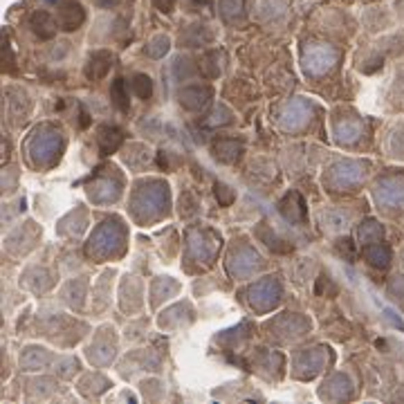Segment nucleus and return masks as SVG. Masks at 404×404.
<instances>
[{
    "label": "nucleus",
    "instance_id": "obj_4",
    "mask_svg": "<svg viewBox=\"0 0 404 404\" xmlns=\"http://www.w3.org/2000/svg\"><path fill=\"white\" fill-rule=\"evenodd\" d=\"M339 54L335 47L323 45V43H312L303 50V70L312 77H323L335 68Z\"/></svg>",
    "mask_w": 404,
    "mask_h": 404
},
{
    "label": "nucleus",
    "instance_id": "obj_8",
    "mask_svg": "<svg viewBox=\"0 0 404 404\" xmlns=\"http://www.w3.org/2000/svg\"><path fill=\"white\" fill-rule=\"evenodd\" d=\"M218 236L212 229H193L189 233V254L202 263H212L218 252Z\"/></svg>",
    "mask_w": 404,
    "mask_h": 404
},
{
    "label": "nucleus",
    "instance_id": "obj_2",
    "mask_svg": "<svg viewBox=\"0 0 404 404\" xmlns=\"http://www.w3.org/2000/svg\"><path fill=\"white\" fill-rule=\"evenodd\" d=\"M126 240V229L119 220H108L101 227L92 231L90 240H88L86 252L90 256H112L119 254Z\"/></svg>",
    "mask_w": 404,
    "mask_h": 404
},
{
    "label": "nucleus",
    "instance_id": "obj_27",
    "mask_svg": "<svg viewBox=\"0 0 404 404\" xmlns=\"http://www.w3.org/2000/svg\"><path fill=\"white\" fill-rule=\"evenodd\" d=\"M168 47H171V40H168V36H164V34L153 36L151 43L147 45V54L151 56V59H162V56L168 52Z\"/></svg>",
    "mask_w": 404,
    "mask_h": 404
},
{
    "label": "nucleus",
    "instance_id": "obj_24",
    "mask_svg": "<svg viewBox=\"0 0 404 404\" xmlns=\"http://www.w3.org/2000/svg\"><path fill=\"white\" fill-rule=\"evenodd\" d=\"M200 72L205 77L209 79H216V77H220V72H223V52H207L205 56H202V61H200Z\"/></svg>",
    "mask_w": 404,
    "mask_h": 404
},
{
    "label": "nucleus",
    "instance_id": "obj_36",
    "mask_svg": "<svg viewBox=\"0 0 404 404\" xmlns=\"http://www.w3.org/2000/svg\"><path fill=\"white\" fill-rule=\"evenodd\" d=\"M175 75L182 77V79H189V77L193 75L191 61H189V59H177V61H175Z\"/></svg>",
    "mask_w": 404,
    "mask_h": 404
},
{
    "label": "nucleus",
    "instance_id": "obj_15",
    "mask_svg": "<svg viewBox=\"0 0 404 404\" xmlns=\"http://www.w3.org/2000/svg\"><path fill=\"white\" fill-rule=\"evenodd\" d=\"M209 99H212V90H209L207 86H189L180 92V103L189 110L205 108Z\"/></svg>",
    "mask_w": 404,
    "mask_h": 404
},
{
    "label": "nucleus",
    "instance_id": "obj_10",
    "mask_svg": "<svg viewBox=\"0 0 404 404\" xmlns=\"http://www.w3.org/2000/svg\"><path fill=\"white\" fill-rule=\"evenodd\" d=\"M328 364V349H310L296 357L299 377H314Z\"/></svg>",
    "mask_w": 404,
    "mask_h": 404
},
{
    "label": "nucleus",
    "instance_id": "obj_22",
    "mask_svg": "<svg viewBox=\"0 0 404 404\" xmlns=\"http://www.w3.org/2000/svg\"><path fill=\"white\" fill-rule=\"evenodd\" d=\"M321 227L326 231H344L349 227V216L344 212H337V209H328V212L319 214Z\"/></svg>",
    "mask_w": 404,
    "mask_h": 404
},
{
    "label": "nucleus",
    "instance_id": "obj_16",
    "mask_svg": "<svg viewBox=\"0 0 404 404\" xmlns=\"http://www.w3.org/2000/svg\"><path fill=\"white\" fill-rule=\"evenodd\" d=\"M112 66V56L110 52H94L90 54V59H88V66H86V77L90 81H97V79H103L108 75V70Z\"/></svg>",
    "mask_w": 404,
    "mask_h": 404
},
{
    "label": "nucleus",
    "instance_id": "obj_1",
    "mask_svg": "<svg viewBox=\"0 0 404 404\" xmlns=\"http://www.w3.org/2000/svg\"><path fill=\"white\" fill-rule=\"evenodd\" d=\"M166 205H168V193L164 184L160 182L140 184L137 191L133 193V214L140 220L160 216L166 209Z\"/></svg>",
    "mask_w": 404,
    "mask_h": 404
},
{
    "label": "nucleus",
    "instance_id": "obj_23",
    "mask_svg": "<svg viewBox=\"0 0 404 404\" xmlns=\"http://www.w3.org/2000/svg\"><path fill=\"white\" fill-rule=\"evenodd\" d=\"M50 362V355H47L45 349H36V346H31L25 353L21 355V366L27 368V370H36L40 366H45V364Z\"/></svg>",
    "mask_w": 404,
    "mask_h": 404
},
{
    "label": "nucleus",
    "instance_id": "obj_32",
    "mask_svg": "<svg viewBox=\"0 0 404 404\" xmlns=\"http://www.w3.org/2000/svg\"><path fill=\"white\" fill-rule=\"evenodd\" d=\"M231 121V112L227 106H216L214 112H212V117L207 119V124L209 126H225V124H229Z\"/></svg>",
    "mask_w": 404,
    "mask_h": 404
},
{
    "label": "nucleus",
    "instance_id": "obj_28",
    "mask_svg": "<svg viewBox=\"0 0 404 404\" xmlns=\"http://www.w3.org/2000/svg\"><path fill=\"white\" fill-rule=\"evenodd\" d=\"M88 357H90L94 364H108L115 357V349L108 344H94L90 346V351H88Z\"/></svg>",
    "mask_w": 404,
    "mask_h": 404
},
{
    "label": "nucleus",
    "instance_id": "obj_12",
    "mask_svg": "<svg viewBox=\"0 0 404 404\" xmlns=\"http://www.w3.org/2000/svg\"><path fill=\"white\" fill-rule=\"evenodd\" d=\"M121 193V184L119 180H110V177H103V180H97L90 184L88 189V196L92 202H99V205H106V202H115Z\"/></svg>",
    "mask_w": 404,
    "mask_h": 404
},
{
    "label": "nucleus",
    "instance_id": "obj_25",
    "mask_svg": "<svg viewBox=\"0 0 404 404\" xmlns=\"http://www.w3.org/2000/svg\"><path fill=\"white\" fill-rule=\"evenodd\" d=\"M214 151H216V157L223 160V162H233L238 160V155L242 153V147L238 142L233 140H218L214 144Z\"/></svg>",
    "mask_w": 404,
    "mask_h": 404
},
{
    "label": "nucleus",
    "instance_id": "obj_29",
    "mask_svg": "<svg viewBox=\"0 0 404 404\" xmlns=\"http://www.w3.org/2000/svg\"><path fill=\"white\" fill-rule=\"evenodd\" d=\"M110 97H112V103H115L119 110H128V90L124 86V79H117L115 84H112Z\"/></svg>",
    "mask_w": 404,
    "mask_h": 404
},
{
    "label": "nucleus",
    "instance_id": "obj_11",
    "mask_svg": "<svg viewBox=\"0 0 404 404\" xmlns=\"http://www.w3.org/2000/svg\"><path fill=\"white\" fill-rule=\"evenodd\" d=\"M258 265H261V256L252 247H240L229 256V272L233 277H249Z\"/></svg>",
    "mask_w": 404,
    "mask_h": 404
},
{
    "label": "nucleus",
    "instance_id": "obj_30",
    "mask_svg": "<svg viewBox=\"0 0 404 404\" xmlns=\"http://www.w3.org/2000/svg\"><path fill=\"white\" fill-rule=\"evenodd\" d=\"M131 88H133V92L140 97V99H149L151 92H153V81L147 75H137L131 81Z\"/></svg>",
    "mask_w": 404,
    "mask_h": 404
},
{
    "label": "nucleus",
    "instance_id": "obj_17",
    "mask_svg": "<svg viewBox=\"0 0 404 404\" xmlns=\"http://www.w3.org/2000/svg\"><path fill=\"white\" fill-rule=\"evenodd\" d=\"M279 209H281L283 218H286V220H290V223H301L303 216H305L303 200H301V196H299V193H294V191L288 193V196L281 200Z\"/></svg>",
    "mask_w": 404,
    "mask_h": 404
},
{
    "label": "nucleus",
    "instance_id": "obj_37",
    "mask_svg": "<svg viewBox=\"0 0 404 404\" xmlns=\"http://www.w3.org/2000/svg\"><path fill=\"white\" fill-rule=\"evenodd\" d=\"M391 151H393V155L404 157V133H395L391 137Z\"/></svg>",
    "mask_w": 404,
    "mask_h": 404
},
{
    "label": "nucleus",
    "instance_id": "obj_34",
    "mask_svg": "<svg viewBox=\"0 0 404 404\" xmlns=\"http://www.w3.org/2000/svg\"><path fill=\"white\" fill-rule=\"evenodd\" d=\"M216 198H218V202H220V205L229 207L231 202H233V191L227 187V184L218 182V184H216Z\"/></svg>",
    "mask_w": 404,
    "mask_h": 404
},
{
    "label": "nucleus",
    "instance_id": "obj_33",
    "mask_svg": "<svg viewBox=\"0 0 404 404\" xmlns=\"http://www.w3.org/2000/svg\"><path fill=\"white\" fill-rule=\"evenodd\" d=\"M220 12L225 18H236L242 14V0H220Z\"/></svg>",
    "mask_w": 404,
    "mask_h": 404
},
{
    "label": "nucleus",
    "instance_id": "obj_31",
    "mask_svg": "<svg viewBox=\"0 0 404 404\" xmlns=\"http://www.w3.org/2000/svg\"><path fill=\"white\" fill-rule=\"evenodd\" d=\"M177 290V283L175 281H171V279H157L155 283H153V296L155 299H160V294H164V296H168V294H173Z\"/></svg>",
    "mask_w": 404,
    "mask_h": 404
},
{
    "label": "nucleus",
    "instance_id": "obj_7",
    "mask_svg": "<svg viewBox=\"0 0 404 404\" xmlns=\"http://www.w3.org/2000/svg\"><path fill=\"white\" fill-rule=\"evenodd\" d=\"M249 305H252L254 310H272L274 305L281 301V286L277 279H263V281H256L252 288H249Z\"/></svg>",
    "mask_w": 404,
    "mask_h": 404
},
{
    "label": "nucleus",
    "instance_id": "obj_26",
    "mask_svg": "<svg viewBox=\"0 0 404 404\" xmlns=\"http://www.w3.org/2000/svg\"><path fill=\"white\" fill-rule=\"evenodd\" d=\"M31 27H34V31L40 38H52L56 31V23L52 21L50 14L38 12V14H34V18H31Z\"/></svg>",
    "mask_w": 404,
    "mask_h": 404
},
{
    "label": "nucleus",
    "instance_id": "obj_41",
    "mask_svg": "<svg viewBox=\"0 0 404 404\" xmlns=\"http://www.w3.org/2000/svg\"><path fill=\"white\" fill-rule=\"evenodd\" d=\"M45 3H59V0H45Z\"/></svg>",
    "mask_w": 404,
    "mask_h": 404
},
{
    "label": "nucleus",
    "instance_id": "obj_5",
    "mask_svg": "<svg viewBox=\"0 0 404 404\" xmlns=\"http://www.w3.org/2000/svg\"><path fill=\"white\" fill-rule=\"evenodd\" d=\"M61 135L54 131H40L29 140V157L38 166H47L59 157Z\"/></svg>",
    "mask_w": 404,
    "mask_h": 404
},
{
    "label": "nucleus",
    "instance_id": "obj_9",
    "mask_svg": "<svg viewBox=\"0 0 404 404\" xmlns=\"http://www.w3.org/2000/svg\"><path fill=\"white\" fill-rule=\"evenodd\" d=\"M310 115H312L310 101L308 99H294L283 108L279 121L286 131H299V128H303L305 124H308Z\"/></svg>",
    "mask_w": 404,
    "mask_h": 404
},
{
    "label": "nucleus",
    "instance_id": "obj_38",
    "mask_svg": "<svg viewBox=\"0 0 404 404\" xmlns=\"http://www.w3.org/2000/svg\"><path fill=\"white\" fill-rule=\"evenodd\" d=\"M384 314H386V319H389V321L393 323V326H395V328H400V330H404V321H402V319H400V317H398V314H395V312H393L391 308H384Z\"/></svg>",
    "mask_w": 404,
    "mask_h": 404
},
{
    "label": "nucleus",
    "instance_id": "obj_35",
    "mask_svg": "<svg viewBox=\"0 0 404 404\" xmlns=\"http://www.w3.org/2000/svg\"><path fill=\"white\" fill-rule=\"evenodd\" d=\"M389 294L404 303V277H395L389 283Z\"/></svg>",
    "mask_w": 404,
    "mask_h": 404
},
{
    "label": "nucleus",
    "instance_id": "obj_21",
    "mask_svg": "<svg viewBox=\"0 0 404 404\" xmlns=\"http://www.w3.org/2000/svg\"><path fill=\"white\" fill-rule=\"evenodd\" d=\"M357 236L362 245H373V242H379L384 238V227L377 220H373V218H368V220H364L359 225Z\"/></svg>",
    "mask_w": 404,
    "mask_h": 404
},
{
    "label": "nucleus",
    "instance_id": "obj_20",
    "mask_svg": "<svg viewBox=\"0 0 404 404\" xmlns=\"http://www.w3.org/2000/svg\"><path fill=\"white\" fill-rule=\"evenodd\" d=\"M97 142H99L101 153H106L108 155V153L119 149V144L124 142V135H121V131L115 126H103L99 131V135H97Z\"/></svg>",
    "mask_w": 404,
    "mask_h": 404
},
{
    "label": "nucleus",
    "instance_id": "obj_13",
    "mask_svg": "<svg viewBox=\"0 0 404 404\" xmlns=\"http://www.w3.org/2000/svg\"><path fill=\"white\" fill-rule=\"evenodd\" d=\"M351 393H353V382L349 379V375H344V373L328 377L321 391L323 398H328V400H346V398H351Z\"/></svg>",
    "mask_w": 404,
    "mask_h": 404
},
{
    "label": "nucleus",
    "instance_id": "obj_40",
    "mask_svg": "<svg viewBox=\"0 0 404 404\" xmlns=\"http://www.w3.org/2000/svg\"><path fill=\"white\" fill-rule=\"evenodd\" d=\"M400 261H402V268H404V247H402V252H400Z\"/></svg>",
    "mask_w": 404,
    "mask_h": 404
},
{
    "label": "nucleus",
    "instance_id": "obj_14",
    "mask_svg": "<svg viewBox=\"0 0 404 404\" xmlns=\"http://www.w3.org/2000/svg\"><path fill=\"white\" fill-rule=\"evenodd\" d=\"M362 133H364V126H362V121L357 117H342V119L335 121V137H337V142L353 144V142L359 140Z\"/></svg>",
    "mask_w": 404,
    "mask_h": 404
},
{
    "label": "nucleus",
    "instance_id": "obj_19",
    "mask_svg": "<svg viewBox=\"0 0 404 404\" xmlns=\"http://www.w3.org/2000/svg\"><path fill=\"white\" fill-rule=\"evenodd\" d=\"M81 23H84V10H81L79 3H68L63 10L59 12V25L63 29H77Z\"/></svg>",
    "mask_w": 404,
    "mask_h": 404
},
{
    "label": "nucleus",
    "instance_id": "obj_39",
    "mask_svg": "<svg viewBox=\"0 0 404 404\" xmlns=\"http://www.w3.org/2000/svg\"><path fill=\"white\" fill-rule=\"evenodd\" d=\"M175 5V0H155V7L162 12H171Z\"/></svg>",
    "mask_w": 404,
    "mask_h": 404
},
{
    "label": "nucleus",
    "instance_id": "obj_6",
    "mask_svg": "<svg viewBox=\"0 0 404 404\" xmlns=\"http://www.w3.org/2000/svg\"><path fill=\"white\" fill-rule=\"evenodd\" d=\"M373 198L386 209L404 207V175H384L375 182Z\"/></svg>",
    "mask_w": 404,
    "mask_h": 404
},
{
    "label": "nucleus",
    "instance_id": "obj_18",
    "mask_svg": "<svg viewBox=\"0 0 404 404\" xmlns=\"http://www.w3.org/2000/svg\"><path fill=\"white\" fill-rule=\"evenodd\" d=\"M364 256H366V261L373 265V268L377 270H384L391 265V249L384 245L382 240L379 242H373V245H366V249H364Z\"/></svg>",
    "mask_w": 404,
    "mask_h": 404
},
{
    "label": "nucleus",
    "instance_id": "obj_3",
    "mask_svg": "<svg viewBox=\"0 0 404 404\" xmlns=\"http://www.w3.org/2000/svg\"><path fill=\"white\" fill-rule=\"evenodd\" d=\"M368 171V164L366 162H359V160H344V162H337L328 168L326 177H323V184L330 189H351V187H357V184L366 177Z\"/></svg>",
    "mask_w": 404,
    "mask_h": 404
}]
</instances>
